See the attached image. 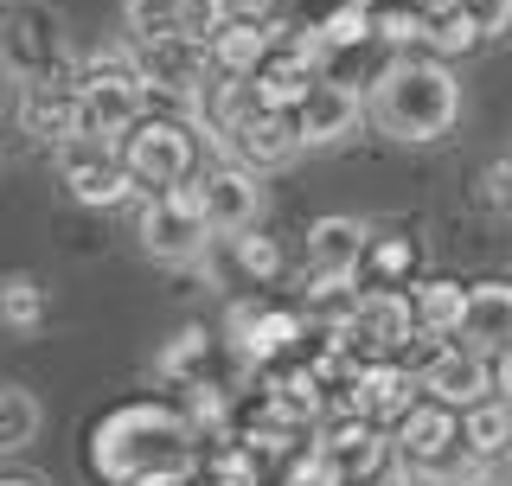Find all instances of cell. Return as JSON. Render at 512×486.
Here are the masks:
<instances>
[{
	"label": "cell",
	"mask_w": 512,
	"mask_h": 486,
	"mask_svg": "<svg viewBox=\"0 0 512 486\" xmlns=\"http://www.w3.org/2000/svg\"><path fill=\"white\" fill-rule=\"evenodd\" d=\"M212 435L186 403H116L84 429V474L96 486H199Z\"/></svg>",
	"instance_id": "obj_1"
},
{
	"label": "cell",
	"mask_w": 512,
	"mask_h": 486,
	"mask_svg": "<svg viewBox=\"0 0 512 486\" xmlns=\"http://www.w3.org/2000/svg\"><path fill=\"white\" fill-rule=\"evenodd\" d=\"M372 122L404 148H436V141L455 135L461 122V77L448 71V58H416L397 52L384 71L372 77Z\"/></svg>",
	"instance_id": "obj_2"
},
{
	"label": "cell",
	"mask_w": 512,
	"mask_h": 486,
	"mask_svg": "<svg viewBox=\"0 0 512 486\" xmlns=\"http://www.w3.org/2000/svg\"><path fill=\"white\" fill-rule=\"evenodd\" d=\"M71 90H77L84 135H96V141H122L128 128L148 116V96H154L148 77H141V64L135 58H116V52L84 58V64H77V77H71Z\"/></svg>",
	"instance_id": "obj_3"
},
{
	"label": "cell",
	"mask_w": 512,
	"mask_h": 486,
	"mask_svg": "<svg viewBox=\"0 0 512 486\" xmlns=\"http://www.w3.org/2000/svg\"><path fill=\"white\" fill-rule=\"evenodd\" d=\"M0 58H7V84H71V45L64 20L39 0H7L0 13Z\"/></svg>",
	"instance_id": "obj_4"
},
{
	"label": "cell",
	"mask_w": 512,
	"mask_h": 486,
	"mask_svg": "<svg viewBox=\"0 0 512 486\" xmlns=\"http://www.w3.org/2000/svg\"><path fill=\"white\" fill-rule=\"evenodd\" d=\"M135 237H141V250H148L154 263H192V256H205V243L218 231H212V218H205L199 180L148 192V205H141V218H135Z\"/></svg>",
	"instance_id": "obj_5"
},
{
	"label": "cell",
	"mask_w": 512,
	"mask_h": 486,
	"mask_svg": "<svg viewBox=\"0 0 512 486\" xmlns=\"http://www.w3.org/2000/svg\"><path fill=\"white\" fill-rule=\"evenodd\" d=\"M122 160H128V173H135L141 192H167V186L192 180L199 148H192V128H186V122H173V116H141V122L122 135Z\"/></svg>",
	"instance_id": "obj_6"
},
{
	"label": "cell",
	"mask_w": 512,
	"mask_h": 486,
	"mask_svg": "<svg viewBox=\"0 0 512 486\" xmlns=\"http://www.w3.org/2000/svg\"><path fill=\"white\" fill-rule=\"evenodd\" d=\"M416 307L410 295H397V288H365L359 307H352L346 327H333V339L352 352V359H404L416 346Z\"/></svg>",
	"instance_id": "obj_7"
},
{
	"label": "cell",
	"mask_w": 512,
	"mask_h": 486,
	"mask_svg": "<svg viewBox=\"0 0 512 486\" xmlns=\"http://www.w3.org/2000/svg\"><path fill=\"white\" fill-rule=\"evenodd\" d=\"M52 160H58L64 192H71L77 205H90V212H109V205H122V199H128V192H141V186H135V173H128V160H122V141L77 135V141H64Z\"/></svg>",
	"instance_id": "obj_8"
},
{
	"label": "cell",
	"mask_w": 512,
	"mask_h": 486,
	"mask_svg": "<svg viewBox=\"0 0 512 486\" xmlns=\"http://www.w3.org/2000/svg\"><path fill=\"white\" fill-rule=\"evenodd\" d=\"M397 435V467L404 474H455L461 461H468V435H461V410H448V403L423 397L404 423L391 429Z\"/></svg>",
	"instance_id": "obj_9"
},
{
	"label": "cell",
	"mask_w": 512,
	"mask_h": 486,
	"mask_svg": "<svg viewBox=\"0 0 512 486\" xmlns=\"http://www.w3.org/2000/svg\"><path fill=\"white\" fill-rule=\"evenodd\" d=\"M135 52H141L135 64H141V77H148L154 96L205 109V96H212L205 77H218V64H212V45H205L199 32H180V39H160V45H135Z\"/></svg>",
	"instance_id": "obj_10"
},
{
	"label": "cell",
	"mask_w": 512,
	"mask_h": 486,
	"mask_svg": "<svg viewBox=\"0 0 512 486\" xmlns=\"http://www.w3.org/2000/svg\"><path fill=\"white\" fill-rule=\"evenodd\" d=\"M224 333H231L237 359L282 365V359H295L301 339H308V314H301V307H269V301H237Z\"/></svg>",
	"instance_id": "obj_11"
},
{
	"label": "cell",
	"mask_w": 512,
	"mask_h": 486,
	"mask_svg": "<svg viewBox=\"0 0 512 486\" xmlns=\"http://www.w3.org/2000/svg\"><path fill=\"white\" fill-rule=\"evenodd\" d=\"M423 397L448 403V410H474V403L500 397L493 391V352H474V346H461V339L436 346L429 365H423Z\"/></svg>",
	"instance_id": "obj_12"
},
{
	"label": "cell",
	"mask_w": 512,
	"mask_h": 486,
	"mask_svg": "<svg viewBox=\"0 0 512 486\" xmlns=\"http://www.w3.org/2000/svg\"><path fill=\"white\" fill-rule=\"evenodd\" d=\"M199 192H205V218H212L218 237L256 231V218H263V180L244 160H224V167L199 173Z\"/></svg>",
	"instance_id": "obj_13"
},
{
	"label": "cell",
	"mask_w": 512,
	"mask_h": 486,
	"mask_svg": "<svg viewBox=\"0 0 512 486\" xmlns=\"http://www.w3.org/2000/svg\"><path fill=\"white\" fill-rule=\"evenodd\" d=\"M13 122L20 135H32L39 148H64V141L84 135V116H77V90L71 84H13Z\"/></svg>",
	"instance_id": "obj_14"
},
{
	"label": "cell",
	"mask_w": 512,
	"mask_h": 486,
	"mask_svg": "<svg viewBox=\"0 0 512 486\" xmlns=\"http://www.w3.org/2000/svg\"><path fill=\"white\" fill-rule=\"evenodd\" d=\"M359 116H372V96H359L352 84L340 77H320L314 96L295 109V128H301V148H333V141H346Z\"/></svg>",
	"instance_id": "obj_15"
},
{
	"label": "cell",
	"mask_w": 512,
	"mask_h": 486,
	"mask_svg": "<svg viewBox=\"0 0 512 486\" xmlns=\"http://www.w3.org/2000/svg\"><path fill=\"white\" fill-rule=\"evenodd\" d=\"M224 148H231V160H244V167H256V173H269V167H282V160L301 154V128H295V116H288V109H250L244 122L224 128Z\"/></svg>",
	"instance_id": "obj_16"
},
{
	"label": "cell",
	"mask_w": 512,
	"mask_h": 486,
	"mask_svg": "<svg viewBox=\"0 0 512 486\" xmlns=\"http://www.w3.org/2000/svg\"><path fill=\"white\" fill-rule=\"evenodd\" d=\"M372 224L365 218H346V212H333V218H314L308 224V269H327V275H359L365 269V250H372Z\"/></svg>",
	"instance_id": "obj_17"
},
{
	"label": "cell",
	"mask_w": 512,
	"mask_h": 486,
	"mask_svg": "<svg viewBox=\"0 0 512 486\" xmlns=\"http://www.w3.org/2000/svg\"><path fill=\"white\" fill-rule=\"evenodd\" d=\"M455 339H461V346H474V352L512 346V282H506V275L468 282V320H461Z\"/></svg>",
	"instance_id": "obj_18"
},
{
	"label": "cell",
	"mask_w": 512,
	"mask_h": 486,
	"mask_svg": "<svg viewBox=\"0 0 512 486\" xmlns=\"http://www.w3.org/2000/svg\"><path fill=\"white\" fill-rule=\"evenodd\" d=\"M320 77H327V71H320L314 58H301L295 45H276V52L263 58V71L250 77V84H256V96H263V109H288V116H295V109L314 96Z\"/></svg>",
	"instance_id": "obj_19"
},
{
	"label": "cell",
	"mask_w": 512,
	"mask_h": 486,
	"mask_svg": "<svg viewBox=\"0 0 512 486\" xmlns=\"http://www.w3.org/2000/svg\"><path fill=\"white\" fill-rule=\"evenodd\" d=\"M205 45H212L218 77H256V71H263V58L276 52V26H269V20H237V13H224V26H218Z\"/></svg>",
	"instance_id": "obj_20"
},
{
	"label": "cell",
	"mask_w": 512,
	"mask_h": 486,
	"mask_svg": "<svg viewBox=\"0 0 512 486\" xmlns=\"http://www.w3.org/2000/svg\"><path fill=\"white\" fill-rule=\"evenodd\" d=\"M410 307H416V327H423V333L455 339L461 320H468V282H455V275H429V282L410 288Z\"/></svg>",
	"instance_id": "obj_21"
},
{
	"label": "cell",
	"mask_w": 512,
	"mask_h": 486,
	"mask_svg": "<svg viewBox=\"0 0 512 486\" xmlns=\"http://www.w3.org/2000/svg\"><path fill=\"white\" fill-rule=\"evenodd\" d=\"M212 359H218V333L180 327V333L167 339V352L154 359V371H160V384H180V391H192V384L212 378Z\"/></svg>",
	"instance_id": "obj_22"
},
{
	"label": "cell",
	"mask_w": 512,
	"mask_h": 486,
	"mask_svg": "<svg viewBox=\"0 0 512 486\" xmlns=\"http://www.w3.org/2000/svg\"><path fill=\"white\" fill-rule=\"evenodd\" d=\"M122 26H128L135 45H160V39H180V32H199L192 13H186V0H122Z\"/></svg>",
	"instance_id": "obj_23"
},
{
	"label": "cell",
	"mask_w": 512,
	"mask_h": 486,
	"mask_svg": "<svg viewBox=\"0 0 512 486\" xmlns=\"http://www.w3.org/2000/svg\"><path fill=\"white\" fill-rule=\"evenodd\" d=\"M461 435H468V455L474 461H493L512 448V403L506 397H487L474 410H461Z\"/></svg>",
	"instance_id": "obj_24"
},
{
	"label": "cell",
	"mask_w": 512,
	"mask_h": 486,
	"mask_svg": "<svg viewBox=\"0 0 512 486\" xmlns=\"http://www.w3.org/2000/svg\"><path fill=\"white\" fill-rule=\"evenodd\" d=\"M39 423H45V403L32 397V384H0V455H20V448L39 435Z\"/></svg>",
	"instance_id": "obj_25"
},
{
	"label": "cell",
	"mask_w": 512,
	"mask_h": 486,
	"mask_svg": "<svg viewBox=\"0 0 512 486\" xmlns=\"http://www.w3.org/2000/svg\"><path fill=\"white\" fill-rule=\"evenodd\" d=\"M0 327H7L13 339H32L45 327V288H39V275H7L0 282Z\"/></svg>",
	"instance_id": "obj_26"
},
{
	"label": "cell",
	"mask_w": 512,
	"mask_h": 486,
	"mask_svg": "<svg viewBox=\"0 0 512 486\" xmlns=\"http://www.w3.org/2000/svg\"><path fill=\"white\" fill-rule=\"evenodd\" d=\"M416 263H423V250H416V237H372V250H365V288H404Z\"/></svg>",
	"instance_id": "obj_27"
},
{
	"label": "cell",
	"mask_w": 512,
	"mask_h": 486,
	"mask_svg": "<svg viewBox=\"0 0 512 486\" xmlns=\"http://www.w3.org/2000/svg\"><path fill=\"white\" fill-rule=\"evenodd\" d=\"M218 243H231V263H237V275H244V282H256V288L282 282L288 256H282V243H276V237H263V231H237V237H218Z\"/></svg>",
	"instance_id": "obj_28"
},
{
	"label": "cell",
	"mask_w": 512,
	"mask_h": 486,
	"mask_svg": "<svg viewBox=\"0 0 512 486\" xmlns=\"http://www.w3.org/2000/svg\"><path fill=\"white\" fill-rule=\"evenodd\" d=\"M320 32H327L333 58H346V52H359V45L378 39V7H372V0H340V7L320 20Z\"/></svg>",
	"instance_id": "obj_29"
},
{
	"label": "cell",
	"mask_w": 512,
	"mask_h": 486,
	"mask_svg": "<svg viewBox=\"0 0 512 486\" xmlns=\"http://www.w3.org/2000/svg\"><path fill=\"white\" fill-rule=\"evenodd\" d=\"M480 39H487V32H480V20H474V7H468V0H442V7L429 13V45H436L442 58L474 52Z\"/></svg>",
	"instance_id": "obj_30"
},
{
	"label": "cell",
	"mask_w": 512,
	"mask_h": 486,
	"mask_svg": "<svg viewBox=\"0 0 512 486\" xmlns=\"http://www.w3.org/2000/svg\"><path fill=\"white\" fill-rule=\"evenodd\" d=\"M372 7H378V39L384 45L429 39V7H416V0H372Z\"/></svg>",
	"instance_id": "obj_31"
},
{
	"label": "cell",
	"mask_w": 512,
	"mask_h": 486,
	"mask_svg": "<svg viewBox=\"0 0 512 486\" xmlns=\"http://www.w3.org/2000/svg\"><path fill=\"white\" fill-rule=\"evenodd\" d=\"M474 205H480L487 218L512 224V154H493L487 167H480V180H474Z\"/></svg>",
	"instance_id": "obj_32"
},
{
	"label": "cell",
	"mask_w": 512,
	"mask_h": 486,
	"mask_svg": "<svg viewBox=\"0 0 512 486\" xmlns=\"http://www.w3.org/2000/svg\"><path fill=\"white\" fill-rule=\"evenodd\" d=\"M186 410H192V423L212 435V442H224V429H231V391H224L218 378L192 384V391H186Z\"/></svg>",
	"instance_id": "obj_33"
},
{
	"label": "cell",
	"mask_w": 512,
	"mask_h": 486,
	"mask_svg": "<svg viewBox=\"0 0 512 486\" xmlns=\"http://www.w3.org/2000/svg\"><path fill=\"white\" fill-rule=\"evenodd\" d=\"M282 486H352V480L327 461V448L314 442V448H301L295 461H282Z\"/></svg>",
	"instance_id": "obj_34"
},
{
	"label": "cell",
	"mask_w": 512,
	"mask_h": 486,
	"mask_svg": "<svg viewBox=\"0 0 512 486\" xmlns=\"http://www.w3.org/2000/svg\"><path fill=\"white\" fill-rule=\"evenodd\" d=\"M493 391H500V397L512 403V346H500V352H493Z\"/></svg>",
	"instance_id": "obj_35"
},
{
	"label": "cell",
	"mask_w": 512,
	"mask_h": 486,
	"mask_svg": "<svg viewBox=\"0 0 512 486\" xmlns=\"http://www.w3.org/2000/svg\"><path fill=\"white\" fill-rule=\"evenodd\" d=\"M0 486H45V480H32V474H0Z\"/></svg>",
	"instance_id": "obj_36"
},
{
	"label": "cell",
	"mask_w": 512,
	"mask_h": 486,
	"mask_svg": "<svg viewBox=\"0 0 512 486\" xmlns=\"http://www.w3.org/2000/svg\"><path fill=\"white\" fill-rule=\"evenodd\" d=\"M416 7H429V13H436V7H442V0H416Z\"/></svg>",
	"instance_id": "obj_37"
}]
</instances>
